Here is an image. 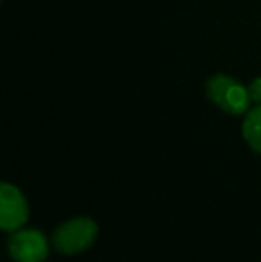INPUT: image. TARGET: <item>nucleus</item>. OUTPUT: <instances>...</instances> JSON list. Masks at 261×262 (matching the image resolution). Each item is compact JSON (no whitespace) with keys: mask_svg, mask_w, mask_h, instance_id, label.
<instances>
[{"mask_svg":"<svg viewBox=\"0 0 261 262\" xmlns=\"http://www.w3.org/2000/svg\"><path fill=\"white\" fill-rule=\"evenodd\" d=\"M206 93L213 104L229 114H244L251 105L247 88L224 73L209 77L206 84Z\"/></svg>","mask_w":261,"mask_h":262,"instance_id":"obj_1","label":"nucleus"},{"mask_svg":"<svg viewBox=\"0 0 261 262\" xmlns=\"http://www.w3.org/2000/svg\"><path fill=\"white\" fill-rule=\"evenodd\" d=\"M97 225L90 217H75L65 221L52 235V245L65 255H75L90 248L97 237Z\"/></svg>","mask_w":261,"mask_h":262,"instance_id":"obj_2","label":"nucleus"},{"mask_svg":"<svg viewBox=\"0 0 261 262\" xmlns=\"http://www.w3.org/2000/svg\"><path fill=\"white\" fill-rule=\"evenodd\" d=\"M29 207L20 189L11 184L0 186V227L6 232H14L27 221Z\"/></svg>","mask_w":261,"mask_h":262,"instance_id":"obj_3","label":"nucleus"},{"mask_svg":"<svg viewBox=\"0 0 261 262\" xmlns=\"http://www.w3.org/2000/svg\"><path fill=\"white\" fill-rule=\"evenodd\" d=\"M9 253L18 262H43L49 255V243L42 232L20 230L11 235Z\"/></svg>","mask_w":261,"mask_h":262,"instance_id":"obj_4","label":"nucleus"},{"mask_svg":"<svg viewBox=\"0 0 261 262\" xmlns=\"http://www.w3.org/2000/svg\"><path fill=\"white\" fill-rule=\"evenodd\" d=\"M242 132H244V138L249 143V146L261 154V105H256L247 113Z\"/></svg>","mask_w":261,"mask_h":262,"instance_id":"obj_5","label":"nucleus"},{"mask_svg":"<svg viewBox=\"0 0 261 262\" xmlns=\"http://www.w3.org/2000/svg\"><path fill=\"white\" fill-rule=\"evenodd\" d=\"M247 90H249L251 102H254L256 105H261V77L252 80V82L247 86Z\"/></svg>","mask_w":261,"mask_h":262,"instance_id":"obj_6","label":"nucleus"}]
</instances>
